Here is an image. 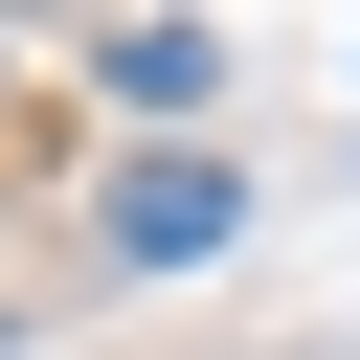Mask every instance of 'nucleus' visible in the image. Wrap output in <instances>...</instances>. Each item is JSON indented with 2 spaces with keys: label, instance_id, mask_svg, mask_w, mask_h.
Listing matches in <instances>:
<instances>
[{
  "label": "nucleus",
  "instance_id": "f257e3e1",
  "mask_svg": "<svg viewBox=\"0 0 360 360\" xmlns=\"http://www.w3.org/2000/svg\"><path fill=\"white\" fill-rule=\"evenodd\" d=\"M225 225H248V180L180 135V158H135L112 180V270H225Z\"/></svg>",
  "mask_w": 360,
  "mask_h": 360
},
{
  "label": "nucleus",
  "instance_id": "f03ea898",
  "mask_svg": "<svg viewBox=\"0 0 360 360\" xmlns=\"http://www.w3.org/2000/svg\"><path fill=\"white\" fill-rule=\"evenodd\" d=\"M90 90H112V112H202V90H225V45H202V22H112V45H90Z\"/></svg>",
  "mask_w": 360,
  "mask_h": 360
}]
</instances>
